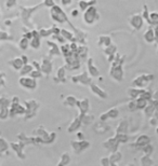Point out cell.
Instances as JSON below:
<instances>
[{
  "label": "cell",
  "mask_w": 158,
  "mask_h": 166,
  "mask_svg": "<svg viewBox=\"0 0 158 166\" xmlns=\"http://www.w3.org/2000/svg\"><path fill=\"white\" fill-rule=\"evenodd\" d=\"M9 99H7L6 96H1L0 98V109L1 108H8L9 107Z\"/></svg>",
  "instance_id": "cell-35"
},
{
  "label": "cell",
  "mask_w": 158,
  "mask_h": 166,
  "mask_svg": "<svg viewBox=\"0 0 158 166\" xmlns=\"http://www.w3.org/2000/svg\"><path fill=\"white\" fill-rule=\"evenodd\" d=\"M41 73H46V75H50L52 71V64L50 60H48L47 58H43L42 63H41Z\"/></svg>",
  "instance_id": "cell-12"
},
{
  "label": "cell",
  "mask_w": 158,
  "mask_h": 166,
  "mask_svg": "<svg viewBox=\"0 0 158 166\" xmlns=\"http://www.w3.org/2000/svg\"><path fill=\"white\" fill-rule=\"evenodd\" d=\"M29 45L35 50L39 49V48H40V37H33V38L30 39Z\"/></svg>",
  "instance_id": "cell-24"
},
{
  "label": "cell",
  "mask_w": 158,
  "mask_h": 166,
  "mask_svg": "<svg viewBox=\"0 0 158 166\" xmlns=\"http://www.w3.org/2000/svg\"><path fill=\"white\" fill-rule=\"evenodd\" d=\"M130 24L135 29H140L142 27V25H143V16H141L140 14L133 15L130 19Z\"/></svg>",
  "instance_id": "cell-9"
},
{
  "label": "cell",
  "mask_w": 158,
  "mask_h": 166,
  "mask_svg": "<svg viewBox=\"0 0 158 166\" xmlns=\"http://www.w3.org/2000/svg\"><path fill=\"white\" fill-rule=\"evenodd\" d=\"M135 102H137V108H138V110H142V109H144L146 106H147V104H148V102L146 99H144V98H142V97H138V98H135Z\"/></svg>",
  "instance_id": "cell-21"
},
{
  "label": "cell",
  "mask_w": 158,
  "mask_h": 166,
  "mask_svg": "<svg viewBox=\"0 0 158 166\" xmlns=\"http://www.w3.org/2000/svg\"><path fill=\"white\" fill-rule=\"evenodd\" d=\"M157 122H158V118H156V117H154V115H153V118L150 120L151 125H154V126L157 125Z\"/></svg>",
  "instance_id": "cell-43"
},
{
  "label": "cell",
  "mask_w": 158,
  "mask_h": 166,
  "mask_svg": "<svg viewBox=\"0 0 158 166\" xmlns=\"http://www.w3.org/2000/svg\"><path fill=\"white\" fill-rule=\"evenodd\" d=\"M21 60H23L24 64H28V58H27V56H26V55H22L21 56Z\"/></svg>",
  "instance_id": "cell-47"
},
{
  "label": "cell",
  "mask_w": 158,
  "mask_h": 166,
  "mask_svg": "<svg viewBox=\"0 0 158 166\" xmlns=\"http://www.w3.org/2000/svg\"><path fill=\"white\" fill-rule=\"evenodd\" d=\"M45 4L47 6H54V2H53V0H45Z\"/></svg>",
  "instance_id": "cell-46"
},
{
  "label": "cell",
  "mask_w": 158,
  "mask_h": 166,
  "mask_svg": "<svg viewBox=\"0 0 158 166\" xmlns=\"http://www.w3.org/2000/svg\"><path fill=\"white\" fill-rule=\"evenodd\" d=\"M141 164L143 165V166H150V165L154 164V162H153L152 159L150 158V156L145 154V156H144L143 158L141 159Z\"/></svg>",
  "instance_id": "cell-28"
},
{
  "label": "cell",
  "mask_w": 158,
  "mask_h": 166,
  "mask_svg": "<svg viewBox=\"0 0 158 166\" xmlns=\"http://www.w3.org/2000/svg\"><path fill=\"white\" fill-rule=\"evenodd\" d=\"M72 2H73V0H61V3H62L64 6H71Z\"/></svg>",
  "instance_id": "cell-42"
},
{
  "label": "cell",
  "mask_w": 158,
  "mask_h": 166,
  "mask_svg": "<svg viewBox=\"0 0 158 166\" xmlns=\"http://www.w3.org/2000/svg\"><path fill=\"white\" fill-rule=\"evenodd\" d=\"M87 65H88V71H89V73H90V76H91V77L95 78V77H99V76H100L99 69L94 66L93 60H92V58H89V60H88V64Z\"/></svg>",
  "instance_id": "cell-11"
},
{
  "label": "cell",
  "mask_w": 158,
  "mask_h": 166,
  "mask_svg": "<svg viewBox=\"0 0 158 166\" xmlns=\"http://www.w3.org/2000/svg\"><path fill=\"white\" fill-rule=\"evenodd\" d=\"M152 99L155 100L156 102H158V89H157V91H155L154 94L152 95Z\"/></svg>",
  "instance_id": "cell-45"
},
{
  "label": "cell",
  "mask_w": 158,
  "mask_h": 166,
  "mask_svg": "<svg viewBox=\"0 0 158 166\" xmlns=\"http://www.w3.org/2000/svg\"><path fill=\"white\" fill-rule=\"evenodd\" d=\"M116 52V47L114 44H109L106 47V49H105V53L107 54V55H112V54H115Z\"/></svg>",
  "instance_id": "cell-36"
},
{
  "label": "cell",
  "mask_w": 158,
  "mask_h": 166,
  "mask_svg": "<svg viewBox=\"0 0 158 166\" xmlns=\"http://www.w3.org/2000/svg\"><path fill=\"white\" fill-rule=\"evenodd\" d=\"M156 134H157V135H158V127H157V128H156Z\"/></svg>",
  "instance_id": "cell-53"
},
{
  "label": "cell",
  "mask_w": 158,
  "mask_h": 166,
  "mask_svg": "<svg viewBox=\"0 0 158 166\" xmlns=\"http://www.w3.org/2000/svg\"><path fill=\"white\" fill-rule=\"evenodd\" d=\"M88 6H89L88 1H86V0H80V1H79V8H80V10L82 11V12L88 8Z\"/></svg>",
  "instance_id": "cell-39"
},
{
  "label": "cell",
  "mask_w": 158,
  "mask_h": 166,
  "mask_svg": "<svg viewBox=\"0 0 158 166\" xmlns=\"http://www.w3.org/2000/svg\"><path fill=\"white\" fill-rule=\"evenodd\" d=\"M128 109H129L130 111H135V110H138V108H137V102H135L134 99L130 100V102H128Z\"/></svg>",
  "instance_id": "cell-38"
},
{
  "label": "cell",
  "mask_w": 158,
  "mask_h": 166,
  "mask_svg": "<svg viewBox=\"0 0 158 166\" xmlns=\"http://www.w3.org/2000/svg\"><path fill=\"white\" fill-rule=\"evenodd\" d=\"M9 114H10V112H9L8 108H1V109H0V119H1V120L8 119Z\"/></svg>",
  "instance_id": "cell-32"
},
{
  "label": "cell",
  "mask_w": 158,
  "mask_h": 166,
  "mask_svg": "<svg viewBox=\"0 0 158 166\" xmlns=\"http://www.w3.org/2000/svg\"><path fill=\"white\" fill-rule=\"evenodd\" d=\"M79 119H80L81 123L82 124H86V125H88V124L92 123L93 122V115H90L88 114V113H80V117H79Z\"/></svg>",
  "instance_id": "cell-17"
},
{
  "label": "cell",
  "mask_w": 158,
  "mask_h": 166,
  "mask_svg": "<svg viewBox=\"0 0 158 166\" xmlns=\"http://www.w3.org/2000/svg\"><path fill=\"white\" fill-rule=\"evenodd\" d=\"M139 97H142V98H144V99L147 100V102H150V100L152 99V94H151L147 89H142V92H141V95H140Z\"/></svg>",
  "instance_id": "cell-30"
},
{
  "label": "cell",
  "mask_w": 158,
  "mask_h": 166,
  "mask_svg": "<svg viewBox=\"0 0 158 166\" xmlns=\"http://www.w3.org/2000/svg\"><path fill=\"white\" fill-rule=\"evenodd\" d=\"M19 84L21 85L22 87L26 89H30V91H34V89H37V81L36 79L32 77H27V76H21L19 80Z\"/></svg>",
  "instance_id": "cell-2"
},
{
  "label": "cell",
  "mask_w": 158,
  "mask_h": 166,
  "mask_svg": "<svg viewBox=\"0 0 158 166\" xmlns=\"http://www.w3.org/2000/svg\"><path fill=\"white\" fill-rule=\"evenodd\" d=\"M153 79H154V76L152 75H141L133 80L132 85L137 87H144L148 82L153 81Z\"/></svg>",
  "instance_id": "cell-4"
},
{
  "label": "cell",
  "mask_w": 158,
  "mask_h": 166,
  "mask_svg": "<svg viewBox=\"0 0 158 166\" xmlns=\"http://www.w3.org/2000/svg\"><path fill=\"white\" fill-rule=\"evenodd\" d=\"M128 128H129V125H128V122L125 121V120H121L118 124L117 128H116V134L117 133H128Z\"/></svg>",
  "instance_id": "cell-16"
},
{
  "label": "cell",
  "mask_w": 158,
  "mask_h": 166,
  "mask_svg": "<svg viewBox=\"0 0 158 166\" xmlns=\"http://www.w3.org/2000/svg\"><path fill=\"white\" fill-rule=\"evenodd\" d=\"M24 37H25L26 39H28V40H30V39L33 38V34L32 32H27V34L24 35Z\"/></svg>",
  "instance_id": "cell-49"
},
{
  "label": "cell",
  "mask_w": 158,
  "mask_h": 166,
  "mask_svg": "<svg viewBox=\"0 0 158 166\" xmlns=\"http://www.w3.org/2000/svg\"><path fill=\"white\" fill-rule=\"evenodd\" d=\"M12 102H19V98H17V96H13Z\"/></svg>",
  "instance_id": "cell-52"
},
{
  "label": "cell",
  "mask_w": 158,
  "mask_h": 166,
  "mask_svg": "<svg viewBox=\"0 0 158 166\" xmlns=\"http://www.w3.org/2000/svg\"><path fill=\"white\" fill-rule=\"evenodd\" d=\"M142 150H143V152L145 154H147V156H151V154L153 153V146H151V143H148V145H146L145 147L142 148Z\"/></svg>",
  "instance_id": "cell-37"
},
{
  "label": "cell",
  "mask_w": 158,
  "mask_h": 166,
  "mask_svg": "<svg viewBox=\"0 0 158 166\" xmlns=\"http://www.w3.org/2000/svg\"><path fill=\"white\" fill-rule=\"evenodd\" d=\"M148 143H151V138L147 135H142V136H140L139 138L137 139V141H135L134 143V147L139 148V149H142V148L145 147Z\"/></svg>",
  "instance_id": "cell-8"
},
{
  "label": "cell",
  "mask_w": 158,
  "mask_h": 166,
  "mask_svg": "<svg viewBox=\"0 0 158 166\" xmlns=\"http://www.w3.org/2000/svg\"><path fill=\"white\" fill-rule=\"evenodd\" d=\"M83 21L88 25H91L95 21H98L100 19V15L96 12V9L94 6H89L85 11H83Z\"/></svg>",
  "instance_id": "cell-1"
},
{
  "label": "cell",
  "mask_w": 158,
  "mask_h": 166,
  "mask_svg": "<svg viewBox=\"0 0 158 166\" xmlns=\"http://www.w3.org/2000/svg\"><path fill=\"white\" fill-rule=\"evenodd\" d=\"M76 102H77V99L75 98V96H72V95L67 96L64 100V104L68 107H74L76 105Z\"/></svg>",
  "instance_id": "cell-25"
},
{
  "label": "cell",
  "mask_w": 158,
  "mask_h": 166,
  "mask_svg": "<svg viewBox=\"0 0 158 166\" xmlns=\"http://www.w3.org/2000/svg\"><path fill=\"white\" fill-rule=\"evenodd\" d=\"M76 105L79 107L80 113H87L88 110L90 109V102L88 98H83V99L81 100H77Z\"/></svg>",
  "instance_id": "cell-10"
},
{
  "label": "cell",
  "mask_w": 158,
  "mask_h": 166,
  "mask_svg": "<svg viewBox=\"0 0 158 166\" xmlns=\"http://www.w3.org/2000/svg\"><path fill=\"white\" fill-rule=\"evenodd\" d=\"M107 115V119H116L119 115V110L117 108H111L107 112H105Z\"/></svg>",
  "instance_id": "cell-23"
},
{
  "label": "cell",
  "mask_w": 158,
  "mask_h": 166,
  "mask_svg": "<svg viewBox=\"0 0 158 166\" xmlns=\"http://www.w3.org/2000/svg\"><path fill=\"white\" fill-rule=\"evenodd\" d=\"M86 1H88V0H86Z\"/></svg>",
  "instance_id": "cell-54"
},
{
  "label": "cell",
  "mask_w": 158,
  "mask_h": 166,
  "mask_svg": "<svg viewBox=\"0 0 158 166\" xmlns=\"http://www.w3.org/2000/svg\"><path fill=\"white\" fill-rule=\"evenodd\" d=\"M118 145H119V143H118L117 139L114 137V138H109L107 139L106 141H104L103 143V147L105 148V149L109 150V151H116V150L118 149Z\"/></svg>",
  "instance_id": "cell-7"
},
{
  "label": "cell",
  "mask_w": 158,
  "mask_h": 166,
  "mask_svg": "<svg viewBox=\"0 0 158 166\" xmlns=\"http://www.w3.org/2000/svg\"><path fill=\"white\" fill-rule=\"evenodd\" d=\"M144 39L147 43H152L154 42L155 40V34H154V30L152 28H148L147 31L144 34Z\"/></svg>",
  "instance_id": "cell-18"
},
{
  "label": "cell",
  "mask_w": 158,
  "mask_h": 166,
  "mask_svg": "<svg viewBox=\"0 0 158 166\" xmlns=\"http://www.w3.org/2000/svg\"><path fill=\"white\" fill-rule=\"evenodd\" d=\"M19 47H20V49L23 50V51L27 50L28 47H29V40H28V39H26L25 37H23V38H22L21 40H20Z\"/></svg>",
  "instance_id": "cell-26"
},
{
  "label": "cell",
  "mask_w": 158,
  "mask_h": 166,
  "mask_svg": "<svg viewBox=\"0 0 158 166\" xmlns=\"http://www.w3.org/2000/svg\"><path fill=\"white\" fill-rule=\"evenodd\" d=\"M16 4V0H6V8L12 9Z\"/></svg>",
  "instance_id": "cell-40"
},
{
  "label": "cell",
  "mask_w": 158,
  "mask_h": 166,
  "mask_svg": "<svg viewBox=\"0 0 158 166\" xmlns=\"http://www.w3.org/2000/svg\"><path fill=\"white\" fill-rule=\"evenodd\" d=\"M98 43H99L100 45L104 44L105 47H107V45L111 44V39H109L108 37H106V36H101V37H100V40H99Z\"/></svg>",
  "instance_id": "cell-29"
},
{
  "label": "cell",
  "mask_w": 158,
  "mask_h": 166,
  "mask_svg": "<svg viewBox=\"0 0 158 166\" xmlns=\"http://www.w3.org/2000/svg\"><path fill=\"white\" fill-rule=\"evenodd\" d=\"M100 163H101V165H102V166H108V165H111V162H109V159L108 158H102V159H101V161H100Z\"/></svg>",
  "instance_id": "cell-41"
},
{
  "label": "cell",
  "mask_w": 158,
  "mask_h": 166,
  "mask_svg": "<svg viewBox=\"0 0 158 166\" xmlns=\"http://www.w3.org/2000/svg\"><path fill=\"white\" fill-rule=\"evenodd\" d=\"M33 67H35V68L36 69H38V70H41V65L39 64V62H37V60H34V62H33Z\"/></svg>",
  "instance_id": "cell-44"
},
{
  "label": "cell",
  "mask_w": 158,
  "mask_h": 166,
  "mask_svg": "<svg viewBox=\"0 0 158 166\" xmlns=\"http://www.w3.org/2000/svg\"><path fill=\"white\" fill-rule=\"evenodd\" d=\"M89 86H90V89H91L92 93H93L94 95L98 96V97L102 98V99H105V98L108 97V94H107L103 89H101L100 86H98L96 84H90Z\"/></svg>",
  "instance_id": "cell-6"
},
{
  "label": "cell",
  "mask_w": 158,
  "mask_h": 166,
  "mask_svg": "<svg viewBox=\"0 0 158 166\" xmlns=\"http://www.w3.org/2000/svg\"><path fill=\"white\" fill-rule=\"evenodd\" d=\"M28 76L32 77V78H34V79H38V78H40L42 75H41V70H38V69H33Z\"/></svg>",
  "instance_id": "cell-33"
},
{
  "label": "cell",
  "mask_w": 158,
  "mask_h": 166,
  "mask_svg": "<svg viewBox=\"0 0 158 166\" xmlns=\"http://www.w3.org/2000/svg\"><path fill=\"white\" fill-rule=\"evenodd\" d=\"M60 34L62 35L63 37H64V39H67V40H73V34H72L71 31H68V30L66 29H61Z\"/></svg>",
  "instance_id": "cell-31"
},
{
  "label": "cell",
  "mask_w": 158,
  "mask_h": 166,
  "mask_svg": "<svg viewBox=\"0 0 158 166\" xmlns=\"http://www.w3.org/2000/svg\"><path fill=\"white\" fill-rule=\"evenodd\" d=\"M151 19L157 21V19H158V14H157V13H152V14H151Z\"/></svg>",
  "instance_id": "cell-48"
},
{
  "label": "cell",
  "mask_w": 158,
  "mask_h": 166,
  "mask_svg": "<svg viewBox=\"0 0 158 166\" xmlns=\"http://www.w3.org/2000/svg\"><path fill=\"white\" fill-rule=\"evenodd\" d=\"M8 64L10 65L13 69H15V70H20V69L23 67L24 63H23V60H21V57H15V58H13V60H9Z\"/></svg>",
  "instance_id": "cell-13"
},
{
  "label": "cell",
  "mask_w": 158,
  "mask_h": 166,
  "mask_svg": "<svg viewBox=\"0 0 158 166\" xmlns=\"http://www.w3.org/2000/svg\"><path fill=\"white\" fill-rule=\"evenodd\" d=\"M56 79L61 80V81H65V67L62 66L58 69V73H56Z\"/></svg>",
  "instance_id": "cell-27"
},
{
  "label": "cell",
  "mask_w": 158,
  "mask_h": 166,
  "mask_svg": "<svg viewBox=\"0 0 158 166\" xmlns=\"http://www.w3.org/2000/svg\"><path fill=\"white\" fill-rule=\"evenodd\" d=\"M34 69L33 65H29V64H24L23 67L20 69V75L21 76H28L30 73V71Z\"/></svg>",
  "instance_id": "cell-19"
},
{
  "label": "cell",
  "mask_w": 158,
  "mask_h": 166,
  "mask_svg": "<svg viewBox=\"0 0 158 166\" xmlns=\"http://www.w3.org/2000/svg\"><path fill=\"white\" fill-rule=\"evenodd\" d=\"M48 44H49L50 48H51V50H50V53L53 54V55H54V54H55V55H58V54H59V49H58V47H56L55 43L48 41Z\"/></svg>",
  "instance_id": "cell-34"
},
{
  "label": "cell",
  "mask_w": 158,
  "mask_h": 166,
  "mask_svg": "<svg viewBox=\"0 0 158 166\" xmlns=\"http://www.w3.org/2000/svg\"><path fill=\"white\" fill-rule=\"evenodd\" d=\"M142 89H128V96L130 98L135 99V98H138L140 95H141Z\"/></svg>",
  "instance_id": "cell-20"
},
{
  "label": "cell",
  "mask_w": 158,
  "mask_h": 166,
  "mask_svg": "<svg viewBox=\"0 0 158 166\" xmlns=\"http://www.w3.org/2000/svg\"><path fill=\"white\" fill-rule=\"evenodd\" d=\"M121 153H120L118 150H116V151H113L111 154V156H109V162H111V165H115L117 164L118 162H119L120 160H121Z\"/></svg>",
  "instance_id": "cell-14"
},
{
  "label": "cell",
  "mask_w": 158,
  "mask_h": 166,
  "mask_svg": "<svg viewBox=\"0 0 158 166\" xmlns=\"http://www.w3.org/2000/svg\"><path fill=\"white\" fill-rule=\"evenodd\" d=\"M77 137H78V138H81V140H82V139H83V134H82V133H80V132H78L77 133Z\"/></svg>",
  "instance_id": "cell-51"
},
{
  "label": "cell",
  "mask_w": 158,
  "mask_h": 166,
  "mask_svg": "<svg viewBox=\"0 0 158 166\" xmlns=\"http://www.w3.org/2000/svg\"><path fill=\"white\" fill-rule=\"evenodd\" d=\"M81 126V121L79 118H76L75 120H74L73 122H72V124L68 126V128H67V131H68V133H73L75 132V131H78L79 128H80Z\"/></svg>",
  "instance_id": "cell-15"
},
{
  "label": "cell",
  "mask_w": 158,
  "mask_h": 166,
  "mask_svg": "<svg viewBox=\"0 0 158 166\" xmlns=\"http://www.w3.org/2000/svg\"><path fill=\"white\" fill-rule=\"evenodd\" d=\"M72 81L75 83H81L83 85H90L91 84V78L88 76L87 71H85V73H80V75L72 77Z\"/></svg>",
  "instance_id": "cell-5"
},
{
  "label": "cell",
  "mask_w": 158,
  "mask_h": 166,
  "mask_svg": "<svg viewBox=\"0 0 158 166\" xmlns=\"http://www.w3.org/2000/svg\"><path fill=\"white\" fill-rule=\"evenodd\" d=\"M51 17L54 21L59 22V23H64V22L67 21L66 14H65V12L59 6H51Z\"/></svg>",
  "instance_id": "cell-3"
},
{
  "label": "cell",
  "mask_w": 158,
  "mask_h": 166,
  "mask_svg": "<svg viewBox=\"0 0 158 166\" xmlns=\"http://www.w3.org/2000/svg\"><path fill=\"white\" fill-rule=\"evenodd\" d=\"M69 163H71V158H69V154L67 153V152H65V153H63L62 156H61V161L58 163V165H68Z\"/></svg>",
  "instance_id": "cell-22"
},
{
  "label": "cell",
  "mask_w": 158,
  "mask_h": 166,
  "mask_svg": "<svg viewBox=\"0 0 158 166\" xmlns=\"http://www.w3.org/2000/svg\"><path fill=\"white\" fill-rule=\"evenodd\" d=\"M78 14H79V11L77 10V9H75V10H73V11H72V15H73L74 17L78 16Z\"/></svg>",
  "instance_id": "cell-50"
}]
</instances>
